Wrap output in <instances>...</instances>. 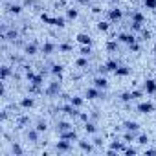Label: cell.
Masks as SVG:
<instances>
[{"label": "cell", "mask_w": 156, "mask_h": 156, "mask_svg": "<svg viewBox=\"0 0 156 156\" xmlns=\"http://www.w3.org/2000/svg\"><path fill=\"white\" fill-rule=\"evenodd\" d=\"M59 92H61V79H55L48 85V88L44 90V94L48 96V98H55V96H59Z\"/></svg>", "instance_id": "1"}, {"label": "cell", "mask_w": 156, "mask_h": 156, "mask_svg": "<svg viewBox=\"0 0 156 156\" xmlns=\"http://www.w3.org/2000/svg\"><path fill=\"white\" fill-rule=\"evenodd\" d=\"M85 98L90 99V101H92V99H105V92L99 90V88H96V87H92V88H87Z\"/></svg>", "instance_id": "2"}, {"label": "cell", "mask_w": 156, "mask_h": 156, "mask_svg": "<svg viewBox=\"0 0 156 156\" xmlns=\"http://www.w3.org/2000/svg\"><path fill=\"white\" fill-rule=\"evenodd\" d=\"M107 17H108V22L116 24V22H119V20H121L123 11H121L119 8H112V9H108V11H107Z\"/></svg>", "instance_id": "3"}, {"label": "cell", "mask_w": 156, "mask_h": 156, "mask_svg": "<svg viewBox=\"0 0 156 156\" xmlns=\"http://www.w3.org/2000/svg\"><path fill=\"white\" fill-rule=\"evenodd\" d=\"M116 39H118V42H125V44H134L138 39H136V35L134 33H118L116 35Z\"/></svg>", "instance_id": "4"}, {"label": "cell", "mask_w": 156, "mask_h": 156, "mask_svg": "<svg viewBox=\"0 0 156 156\" xmlns=\"http://www.w3.org/2000/svg\"><path fill=\"white\" fill-rule=\"evenodd\" d=\"M136 110H138L140 114H151V112H154V103H152V101H143V103H138Z\"/></svg>", "instance_id": "5"}, {"label": "cell", "mask_w": 156, "mask_h": 156, "mask_svg": "<svg viewBox=\"0 0 156 156\" xmlns=\"http://www.w3.org/2000/svg\"><path fill=\"white\" fill-rule=\"evenodd\" d=\"M72 149V141H68V140H61L59 138V141L55 143V151L57 152H68Z\"/></svg>", "instance_id": "6"}, {"label": "cell", "mask_w": 156, "mask_h": 156, "mask_svg": "<svg viewBox=\"0 0 156 156\" xmlns=\"http://www.w3.org/2000/svg\"><path fill=\"white\" fill-rule=\"evenodd\" d=\"M143 90H145V94L154 96V94H156V79H147V81L143 83Z\"/></svg>", "instance_id": "7"}, {"label": "cell", "mask_w": 156, "mask_h": 156, "mask_svg": "<svg viewBox=\"0 0 156 156\" xmlns=\"http://www.w3.org/2000/svg\"><path fill=\"white\" fill-rule=\"evenodd\" d=\"M94 87L96 88H99V90H105L107 87H108V81H107V77L105 75H98V77H94Z\"/></svg>", "instance_id": "8"}, {"label": "cell", "mask_w": 156, "mask_h": 156, "mask_svg": "<svg viewBox=\"0 0 156 156\" xmlns=\"http://www.w3.org/2000/svg\"><path fill=\"white\" fill-rule=\"evenodd\" d=\"M59 138L61 140H68V141H77V140H79V138H77V132L73 129H70L66 132H59Z\"/></svg>", "instance_id": "9"}, {"label": "cell", "mask_w": 156, "mask_h": 156, "mask_svg": "<svg viewBox=\"0 0 156 156\" xmlns=\"http://www.w3.org/2000/svg\"><path fill=\"white\" fill-rule=\"evenodd\" d=\"M77 145H79V149L85 151V152H94V149H96L94 143H88V141H83V140H77Z\"/></svg>", "instance_id": "10"}, {"label": "cell", "mask_w": 156, "mask_h": 156, "mask_svg": "<svg viewBox=\"0 0 156 156\" xmlns=\"http://www.w3.org/2000/svg\"><path fill=\"white\" fill-rule=\"evenodd\" d=\"M55 50H57V44H55V42H50V41H48V42L42 44V53H44V55H51Z\"/></svg>", "instance_id": "11"}, {"label": "cell", "mask_w": 156, "mask_h": 156, "mask_svg": "<svg viewBox=\"0 0 156 156\" xmlns=\"http://www.w3.org/2000/svg\"><path fill=\"white\" fill-rule=\"evenodd\" d=\"M19 105H20L22 108H33V107H35V99H33L31 96H28V98H22V99L19 101Z\"/></svg>", "instance_id": "12"}, {"label": "cell", "mask_w": 156, "mask_h": 156, "mask_svg": "<svg viewBox=\"0 0 156 156\" xmlns=\"http://www.w3.org/2000/svg\"><path fill=\"white\" fill-rule=\"evenodd\" d=\"M39 130L37 129H30L28 132H26V138H28V141H31V143H37L39 141Z\"/></svg>", "instance_id": "13"}, {"label": "cell", "mask_w": 156, "mask_h": 156, "mask_svg": "<svg viewBox=\"0 0 156 156\" xmlns=\"http://www.w3.org/2000/svg\"><path fill=\"white\" fill-rule=\"evenodd\" d=\"M77 42L79 44H88V46H92V37L90 35H87V33H77Z\"/></svg>", "instance_id": "14"}, {"label": "cell", "mask_w": 156, "mask_h": 156, "mask_svg": "<svg viewBox=\"0 0 156 156\" xmlns=\"http://www.w3.org/2000/svg\"><path fill=\"white\" fill-rule=\"evenodd\" d=\"M85 132H87V134H96V132H98V125H96V121L88 119V121L85 123Z\"/></svg>", "instance_id": "15"}, {"label": "cell", "mask_w": 156, "mask_h": 156, "mask_svg": "<svg viewBox=\"0 0 156 156\" xmlns=\"http://www.w3.org/2000/svg\"><path fill=\"white\" fill-rule=\"evenodd\" d=\"M50 72H51V75L57 77V79H62V72H64V68H62V64H53Z\"/></svg>", "instance_id": "16"}, {"label": "cell", "mask_w": 156, "mask_h": 156, "mask_svg": "<svg viewBox=\"0 0 156 156\" xmlns=\"http://www.w3.org/2000/svg\"><path fill=\"white\" fill-rule=\"evenodd\" d=\"M130 72H132V70H130L129 66H118V70H116L114 73H116L118 77H127V75H130Z\"/></svg>", "instance_id": "17"}, {"label": "cell", "mask_w": 156, "mask_h": 156, "mask_svg": "<svg viewBox=\"0 0 156 156\" xmlns=\"http://www.w3.org/2000/svg\"><path fill=\"white\" fill-rule=\"evenodd\" d=\"M70 129H73V125L68 123V121H59V123H57V132H66V130H70Z\"/></svg>", "instance_id": "18"}, {"label": "cell", "mask_w": 156, "mask_h": 156, "mask_svg": "<svg viewBox=\"0 0 156 156\" xmlns=\"http://www.w3.org/2000/svg\"><path fill=\"white\" fill-rule=\"evenodd\" d=\"M13 73V70H11V66H2V70H0V79L2 81H6L8 77Z\"/></svg>", "instance_id": "19"}, {"label": "cell", "mask_w": 156, "mask_h": 156, "mask_svg": "<svg viewBox=\"0 0 156 156\" xmlns=\"http://www.w3.org/2000/svg\"><path fill=\"white\" fill-rule=\"evenodd\" d=\"M70 103H72L75 108H81V107H83V103H85V99H83V98H79V96H72V98H70Z\"/></svg>", "instance_id": "20"}, {"label": "cell", "mask_w": 156, "mask_h": 156, "mask_svg": "<svg viewBox=\"0 0 156 156\" xmlns=\"http://www.w3.org/2000/svg\"><path fill=\"white\" fill-rule=\"evenodd\" d=\"M123 127H125V130H132V132H138V129H140V125L136 121H123Z\"/></svg>", "instance_id": "21"}, {"label": "cell", "mask_w": 156, "mask_h": 156, "mask_svg": "<svg viewBox=\"0 0 156 156\" xmlns=\"http://www.w3.org/2000/svg\"><path fill=\"white\" fill-rule=\"evenodd\" d=\"M98 30H99L101 33H107V31L110 30V22H108V20H99V22H98Z\"/></svg>", "instance_id": "22"}, {"label": "cell", "mask_w": 156, "mask_h": 156, "mask_svg": "<svg viewBox=\"0 0 156 156\" xmlns=\"http://www.w3.org/2000/svg\"><path fill=\"white\" fill-rule=\"evenodd\" d=\"M105 66H107V70H108V72H116L119 64H118V61H116V59H108V61L105 62Z\"/></svg>", "instance_id": "23"}, {"label": "cell", "mask_w": 156, "mask_h": 156, "mask_svg": "<svg viewBox=\"0 0 156 156\" xmlns=\"http://www.w3.org/2000/svg\"><path fill=\"white\" fill-rule=\"evenodd\" d=\"M132 22H140V24H143V22H145L143 13H141V11H132Z\"/></svg>", "instance_id": "24"}, {"label": "cell", "mask_w": 156, "mask_h": 156, "mask_svg": "<svg viewBox=\"0 0 156 156\" xmlns=\"http://www.w3.org/2000/svg\"><path fill=\"white\" fill-rule=\"evenodd\" d=\"M17 37H19V31H17V30H9L8 33H4L2 39H4V41H15Z\"/></svg>", "instance_id": "25"}, {"label": "cell", "mask_w": 156, "mask_h": 156, "mask_svg": "<svg viewBox=\"0 0 156 156\" xmlns=\"http://www.w3.org/2000/svg\"><path fill=\"white\" fill-rule=\"evenodd\" d=\"M24 53L30 55V57L35 55V53H37V44H26V46H24Z\"/></svg>", "instance_id": "26"}, {"label": "cell", "mask_w": 156, "mask_h": 156, "mask_svg": "<svg viewBox=\"0 0 156 156\" xmlns=\"http://www.w3.org/2000/svg\"><path fill=\"white\" fill-rule=\"evenodd\" d=\"M79 53H81L83 57H88V55L92 53V46H88V44H81V46H79Z\"/></svg>", "instance_id": "27"}, {"label": "cell", "mask_w": 156, "mask_h": 156, "mask_svg": "<svg viewBox=\"0 0 156 156\" xmlns=\"http://www.w3.org/2000/svg\"><path fill=\"white\" fill-rule=\"evenodd\" d=\"M119 101H121V103H132V101H134L132 92H123V94L119 96Z\"/></svg>", "instance_id": "28"}, {"label": "cell", "mask_w": 156, "mask_h": 156, "mask_svg": "<svg viewBox=\"0 0 156 156\" xmlns=\"http://www.w3.org/2000/svg\"><path fill=\"white\" fill-rule=\"evenodd\" d=\"M77 15H79V13H77V9H73V8H66V19H68V20H75Z\"/></svg>", "instance_id": "29"}, {"label": "cell", "mask_w": 156, "mask_h": 156, "mask_svg": "<svg viewBox=\"0 0 156 156\" xmlns=\"http://www.w3.org/2000/svg\"><path fill=\"white\" fill-rule=\"evenodd\" d=\"M123 140H125V143H132V141L136 140V132H132V130H127V132L123 134Z\"/></svg>", "instance_id": "30"}, {"label": "cell", "mask_w": 156, "mask_h": 156, "mask_svg": "<svg viewBox=\"0 0 156 156\" xmlns=\"http://www.w3.org/2000/svg\"><path fill=\"white\" fill-rule=\"evenodd\" d=\"M75 66H77V68H87V66H88V59L81 55L79 59H75Z\"/></svg>", "instance_id": "31"}, {"label": "cell", "mask_w": 156, "mask_h": 156, "mask_svg": "<svg viewBox=\"0 0 156 156\" xmlns=\"http://www.w3.org/2000/svg\"><path fill=\"white\" fill-rule=\"evenodd\" d=\"M11 154H17V156H22V154H24V151H22V147H20L19 143H13V145H11Z\"/></svg>", "instance_id": "32"}, {"label": "cell", "mask_w": 156, "mask_h": 156, "mask_svg": "<svg viewBox=\"0 0 156 156\" xmlns=\"http://www.w3.org/2000/svg\"><path fill=\"white\" fill-rule=\"evenodd\" d=\"M22 9H24V8H22L20 4H13V6H9V11H11L13 15H20V13H22Z\"/></svg>", "instance_id": "33"}, {"label": "cell", "mask_w": 156, "mask_h": 156, "mask_svg": "<svg viewBox=\"0 0 156 156\" xmlns=\"http://www.w3.org/2000/svg\"><path fill=\"white\" fill-rule=\"evenodd\" d=\"M107 50L112 53V51H116L118 50V39H114V41H108L107 42Z\"/></svg>", "instance_id": "34"}, {"label": "cell", "mask_w": 156, "mask_h": 156, "mask_svg": "<svg viewBox=\"0 0 156 156\" xmlns=\"http://www.w3.org/2000/svg\"><path fill=\"white\" fill-rule=\"evenodd\" d=\"M35 129H37L39 132H46V129H48V123H46L44 119H39V121H37V127H35Z\"/></svg>", "instance_id": "35"}, {"label": "cell", "mask_w": 156, "mask_h": 156, "mask_svg": "<svg viewBox=\"0 0 156 156\" xmlns=\"http://www.w3.org/2000/svg\"><path fill=\"white\" fill-rule=\"evenodd\" d=\"M143 30V24H140V22H132L130 20V31L134 33V31H141Z\"/></svg>", "instance_id": "36"}, {"label": "cell", "mask_w": 156, "mask_h": 156, "mask_svg": "<svg viewBox=\"0 0 156 156\" xmlns=\"http://www.w3.org/2000/svg\"><path fill=\"white\" fill-rule=\"evenodd\" d=\"M57 50H59V51H62V53H68V51H72V50H73V46H70V44H59V46H57Z\"/></svg>", "instance_id": "37"}, {"label": "cell", "mask_w": 156, "mask_h": 156, "mask_svg": "<svg viewBox=\"0 0 156 156\" xmlns=\"http://www.w3.org/2000/svg\"><path fill=\"white\" fill-rule=\"evenodd\" d=\"M143 4H145V8L147 9H156V0H143Z\"/></svg>", "instance_id": "38"}, {"label": "cell", "mask_w": 156, "mask_h": 156, "mask_svg": "<svg viewBox=\"0 0 156 156\" xmlns=\"http://www.w3.org/2000/svg\"><path fill=\"white\" fill-rule=\"evenodd\" d=\"M140 35H141V39H140V41H149V39H151V31H149V30H145V28L140 31Z\"/></svg>", "instance_id": "39"}, {"label": "cell", "mask_w": 156, "mask_h": 156, "mask_svg": "<svg viewBox=\"0 0 156 156\" xmlns=\"http://www.w3.org/2000/svg\"><path fill=\"white\" fill-rule=\"evenodd\" d=\"M138 143H140V145H147V143H149V136H147V134H140V136H138Z\"/></svg>", "instance_id": "40"}, {"label": "cell", "mask_w": 156, "mask_h": 156, "mask_svg": "<svg viewBox=\"0 0 156 156\" xmlns=\"http://www.w3.org/2000/svg\"><path fill=\"white\" fill-rule=\"evenodd\" d=\"M92 143H94V145H96V147H101V145H103V143H105V141H103V138H99V136H96V138H94V140H92Z\"/></svg>", "instance_id": "41"}, {"label": "cell", "mask_w": 156, "mask_h": 156, "mask_svg": "<svg viewBox=\"0 0 156 156\" xmlns=\"http://www.w3.org/2000/svg\"><path fill=\"white\" fill-rule=\"evenodd\" d=\"M90 119H92V121H98V119H99V112H98V110L90 112Z\"/></svg>", "instance_id": "42"}, {"label": "cell", "mask_w": 156, "mask_h": 156, "mask_svg": "<svg viewBox=\"0 0 156 156\" xmlns=\"http://www.w3.org/2000/svg\"><path fill=\"white\" fill-rule=\"evenodd\" d=\"M123 152H127V154H136L138 152V149H134V147H125V151Z\"/></svg>", "instance_id": "43"}, {"label": "cell", "mask_w": 156, "mask_h": 156, "mask_svg": "<svg viewBox=\"0 0 156 156\" xmlns=\"http://www.w3.org/2000/svg\"><path fill=\"white\" fill-rule=\"evenodd\" d=\"M130 51H140V44H138V41H136L134 44H130Z\"/></svg>", "instance_id": "44"}, {"label": "cell", "mask_w": 156, "mask_h": 156, "mask_svg": "<svg viewBox=\"0 0 156 156\" xmlns=\"http://www.w3.org/2000/svg\"><path fill=\"white\" fill-rule=\"evenodd\" d=\"M79 4H90V0H77Z\"/></svg>", "instance_id": "45"}, {"label": "cell", "mask_w": 156, "mask_h": 156, "mask_svg": "<svg viewBox=\"0 0 156 156\" xmlns=\"http://www.w3.org/2000/svg\"><path fill=\"white\" fill-rule=\"evenodd\" d=\"M154 79H156V77H154Z\"/></svg>", "instance_id": "46"}, {"label": "cell", "mask_w": 156, "mask_h": 156, "mask_svg": "<svg viewBox=\"0 0 156 156\" xmlns=\"http://www.w3.org/2000/svg\"><path fill=\"white\" fill-rule=\"evenodd\" d=\"M112 2H114V0H112Z\"/></svg>", "instance_id": "47"}]
</instances>
